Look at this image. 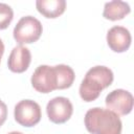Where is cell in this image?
I'll list each match as a JSON object with an SVG mask.
<instances>
[{
  "mask_svg": "<svg viewBox=\"0 0 134 134\" xmlns=\"http://www.w3.org/2000/svg\"><path fill=\"white\" fill-rule=\"evenodd\" d=\"M105 103L108 110L117 115H126L133 109V95L127 90L115 89L106 96Z\"/></svg>",
  "mask_w": 134,
  "mask_h": 134,
  "instance_id": "obj_5",
  "label": "cell"
},
{
  "mask_svg": "<svg viewBox=\"0 0 134 134\" xmlns=\"http://www.w3.org/2000/svg\"><path fill=\"white\" fill-rule=\"evenodd\" d=\"M8 134H23L21 132H18V131H13V132H9Z\"/></svg>",
  "mask_w": 134,
  "mask_h": 134,
  "instance_id": "obj_17",
  "label": "cell"
},
{
  "mask_svg": "<svg viewBox=\"0 0 134 134\" xmlns=\"http://www.w3.org/2000/svg\"><path fill=\"white\" fill-rule=\"evenodd\" d=\"M15 119L24 127H34L41 119V107L31 99H23L15 106Z\"/></svg>",
  "mask_w": 134,
  "mask_h": 134,
  "instance_id": "obj_3",
  "label": "cell"
},
{
  "mask_svg": "<svg viewBox=\"0 0 134 134\" xmlns=\"http://www.w3.org/2000/svg\"><path fill=\"white\" fill-rule=\"evenodd\" d=\"M37 9L46 18H57L61 16L66 8L65 0H37Z\"/></svg>",
  "mask_w": 134,
  "mask_h": 134,
  "instance_id": "obj_9",
  "label": "cell"
},
{
  "mask_svg": "<svg viewBox=\"0 0 134 134\" xmlns=\"http://www.w3.org/2000/svg\"><path fill=\"white\" fill-rule=\"evenodd\" d=\"M85 126L91 134H120L121 120L114 112L104 108H92L86 112Z\"/></svg>",
  "mask_w": 134,
  "mask_h": 134,
  "instance_id": "obj_1",
  "label": "cell"
},
{
  "mask_svg": "<svg viewBox=\"0 0 134 134\" xmlns=\"http://www.w3.org/2000/svg\"><path fill=\"white\" fill-rule=\"evenodd\" d=\"M57 74V89H66L69 88L74 81V71L73 69L64 64L53 66Z\"/></svg>",
  "mask_w": 134,
  "mask_h": 134,
  "instance_id": "obj_12",
  "label": "cell"
},
{
  "mask_svg": "<svg viewBox=\"0 0 134 134\" xmlns=\"http://www.w3.org/2000/svg\"><path fill=\"white\" fill-rule=\"evenodd\" d=\"M14 18V12L12 7L6 4L0 2V29H5L12 22Z\"/></svg>",
  "mask_w": 134,
  "mask_h": 134,
  "instance_id": "obj_14",
  "label": "cell"
},
{
  "mask_svg": "<svg viewBox=\"0 0 134 134\" xmlns=\"http://www.w3.org/2000/svg\"><path fill=\"white\" fill-rule=\"evenodd\" d=\"M131 12L129 3L120 0H113L110 2H106L104 6L103 16L106 19L116 21L122 19Z\"/></svg>",
  "mask_w": 134,
  "mask_h": 134,
  "instance_id": "obj_11",
  "label": "cell"
},
{
  "mask_svg": "<svg viewBox=\"0 0 134 134\" xmlns=\"http://www.w3.org/2000/svg\"><path fill=\"white\" fill-rule=\"evenodd\" d=\"M42 30V24L37 18L32 16H25L18 21L13 34L15 40L21 45L34 43L39 40Z\"/></svg>",
  "mask_w": 134,
  "mask_h": 134,
  "instance_id": "obj_2",
  "label": "cell"
},
{
  "mask_svg": "<svg viewBox=\"0 0 134 134\" xmlns=\"http://www.w3.org/2000/svg\"><path fill=\"white\" fill-rule=\"evenodd\" d=\"M48 118L54 124H63L67 121L73 112L70 100L64 96H57L50 99L46 106Z\"/></svg>",
  "mask_w": 134,
  "mask_h": 134,
  "instance_id": "obj_6",
  "label": "cell"
},
{
  "mask_svg": "<svg viewBox=\"0 0 134 134\" xmlns=\"http://www.w3.org/2000/svg\"><path fill=\"white\" fill-rule=\"evenodd\" d=\"M3 52H4V44H3L2 40L0 39V61H1V58H2Z\"/></svg>",
  "mask_w": 134,
  "mask_h": 134,
  "instance_id": "obj_16",
  "label": "cell"
},
{
  "mask_svg": "<svg viewBox=\"0 0 134 134\" xmlns=\"http://www.w3.org/2000/svg\"><path fill=\"white\" fill-rule=\"evenodd\" d=\"M32 87L41 93H49L57 89V74L54 67L40 65L31 75Z\"/></svg>",
  "mask_w": 134,
  "mask_h": 134,
  "instance_id": "obj_4",
  "label": "cell"
},
{
  "mask_svg": "<svg viewBox=\"0 0 134 134\" xmlns=\"http://www.w3.org/2000/svg\"><path fill=\"white\" fill-rule=\"evenodd\" d=\"M85 77L100 86L102 89H105L112 84L113 72L106 66H94L87 71Z\"/></svg>",
  "mask_w": 134,
  "mask_h": 134,
  "instance_id": "obj_10",
  "label": "cell"
},
{
  "mask_svg": "<svg viewBox=\"0 0 134 134\" xmlns=\"http://www.w3.org/2000/svg\"><path fill=\"white\" fill-rule=\"evenodd\" d=\"M7 117V107L6 105L0 99V127L4 124Z\"/></svg>",
  "mask_w": 134,
  "mask_h": 134,
  "instance_id": "obj_15",
  "label": "cell"
},
{
  "mask_svg": "<svg viewBox=\"0 0 134 134\" xmlns=\"http://www.w3.org/2000/svg\"><path fill=\"white\" fill-rule=\"evenodd\" d=\"M131 34L124 26H113L107 32V43L115 52H124L131 45Z\"/></svg>",
  "mask_w": 134,
  "mask_h": 134,
  "instance_id": "obj_7",
  "label": "cell"
},
{
  "mask_svg": "<svg viewBox=\"0 0 134 134\" xmlns=\"http://www.w3.org/2000/svg\"><path fill=\"white\" fill-rule=\"evenodd\" d=\"M30 61H31V53L29 49L25 46L18 45L13 48L8 57L7 65L10 71L21 73L28 68Z\"/></svg>",
  "mask_w": 134,
  "mask_h": 134,
  "instance_id": "obj_8",
  "label": "cell"
},
{
  "mask_svg": "<svg viewBox=\"0 0 134 134\" xmlns=\"http://www.w3.org/2000/svg\"><path fill=\"white\" fill-rule=\"evenodd\" d=\"M103 89L100 88V86H98L97 84H95L94 82H92L91 80L88 79H84L80 85V95L82 97L83 100L85 102H93L95 100L99 94L100 91Z\"/></svg>",
  "mask_w": 134,
  "mask_h": 134,
  "instance_id": "obj_13",
  "label": "cell"
}]
</instances>
